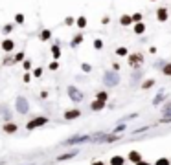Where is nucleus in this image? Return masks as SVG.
Masks as SVG:
<instances>
[{
  "mask_svg": "<svg viewBox=\"0 0 171 165\" xmlns=\"http://www.w3.org/2000/svg\"><path fill=\"white\" fill-rule=\"evenodd\" d=\"M103 81L107 86H116L118 82H120V75L116 74V72H107L105 75H103Z\"/></svg>",
  "mask_w": 171,
  "mask_h": 165,
  "instance_id": "obj_1",
  "label": "nucleus"
},
{
  "mask_svg": "<svg viewBox=\"0 0 171 165\" xmlns=\"http://www.w3.org/2000/svg\"><path fill=\"white\" fill-rule=\"evenodd\" d=\"M142 61H144L142 53H134V55H131V57H129V64H131L133 68H138V66L142 64Z\"/></svg>",
  "mask_w": 171,
  "mask_h": 165,
  "instance_id": "obj_2",
  "label": "nucleus"
},
{
  "mask_svg": "<svg viewBox=\"0 0 171 165\" xmlns=\"http://www.w3.org/2000/svg\"><path fill=\"white\" fill-rule=\"evenodd\" d=\"M68 96H70V99H72V101H81V99H83V94H81L79 90H76L74 86H70V88H68Z\"/></svg>",
  "mask_w": 171,
  "mask_h": 165,
  "instance_id": "obj_3",
  "label": "nucleus"
},
{
  "mask_svg": "<svg viewBox=\"0 0 171 165\" xmlns=\"http://www.w3.org/2000/svg\"><path fill=\"white\" fill-rule=\"evenodd\" d=\"M17 110H19L20 114H26L28 112V101L24 97H19L17 99Z\"/></svg>",
  "mask_w": 171,
  "mask_h": 165,
  "instance_id": "obj_4",
  "label": "nucleus"
},
{
  "mask_svg": "<svg viewBox=\"0 0 171 165\" xmlns=\"http://www.w3.org/2000/svg\"><path fill=\"white\" fill-rule=\"evenodd\" d=\"M46 121H48L46 118H37V119H33V121H30V123H28V128H30V130H33L35 127H40V125H44Z\"/></svg>",
  "mask_w": 171,
  "mask_h": 165,
  "instance_id": "obj_5",
  "label": "nucleus"
},
{
  "mask_svg": "<svg viewBox=\"0 0 171 165\" xmlns=\"http://www.w3.org/2000/svg\"><path fill=\"white\" fill-rule=\"evenodd\" d=\"M156 17H158V20L164 22L166 19H168V11H166V7H160L158 9V13H156Z\"/></svg>",
  "mask_w": 171,
  "mask_h": 165,
  "instance_id": "obj_6",
  "label": "nucleus"
},
{
  "mask_svg": "<svg viewBox=\"0 0 171 165\" xmlns=\"http://www.w3.org/2000/svg\"><path fill=\"white\" fill-rule=\"evenodd\" d=\"M79 114H81L79 110H70V112L64 114V118H66V119H76V118H79Z\"/></svg>",
  "mask_w": 171,
  "mask_h": 165,
  "instance_id": "obj_7",
  "label": "nucleus"
},
{
  "mask_svg": "<svg viewBox=\"0 0 171 165\" xmlns=\"http://www.w3.org/2000/svg\"><path fill=\"white\" fill-rule=\"evenodd\" d=\"M105 106V101H101V99H97L96 103H92V110H99V108H103Z\"/></svg>",
  "mask_w": 171,
  "mask_h": 165,
  "instance_id": "obj_8",
  "label": "nucleus"
},
{
  "mask_svg": "<svg viewBox=\"0 0 171 165\" xmlns=\"http://www.w3.org/2000/svg\"><path fill=\"white\" fill-rule=\"evenodd\" d=\"M2 48H4L6 51H11V50H13V42H11V41H4Z\"/></svg>",
  "mask_w": 171,
  "mask_h": 165,
  "instance_id": "obj_9",
  "label": "nucleus"
},
{
  "mask_svg": "<svg viewBox=\"0 0 171 165\" xmlns=\"http://www.w3.org/2000/svg\"><path fill=\"white\" fill-rule=\"evenodd\" d=\"M111 165H123V158H121V156H114Z\"/></svg>",
  "mask_w": 171,
  "mask_h": 165,
  "instance_id": "obj_10",
  "label": "nucleus"
},
{
  "mask_svg": "<svg viewBox=\"0 0 171 165\" xmlns=\"http://www.w3.org/2000/svg\"><path fill=\"white\" fill-rule=\"evenodd\" d=\"M129 158H131V160H133L134 163H136V162H140V160H142V158H140V154H138V152H131V154H129Z\"/></svg>",
  "mask_w": 171,
  "mask_h": 165,
  "instance_id": "obj_11",
  "label": "nucleus"
},
{
  "mask_svg": "<svg viewBox=\"0 0 171 165\" xmlns=\"http://www.w3.org/2000/svg\"><path fill=\"white\" fill-rule=\"evenodd\" d=\"M144 29H145V26H144V24H140V22L134 26V31H136V33H144Z\"/></svg>",
  "mask_w": 171,
  "mask_h": 165,
  "instance_id": "obj_12",
  "label": "nucleus"
},
{
  "mask_svg": "<svg viewBox=\"0 0 171 165\" xmlns=\"http://www.w3.org/2000/svg\"><path fill=\"white\" fill-rule=\"evenodd\" d=\"M4 130H6V132H15V130H17V127H15V125H6V127H4Z\"/></svg>",
  "mask_w": 171,
  "mask_h": 165,
  "instance_id": "obj_13",
  "label": "nucleus"
},
{
  "mask_svg": "<svg viewBox=\"0 0 171 165\" xmlns=\"http://www.w3.org/2000/svg\"><path fill=\"white\" fill-rule=\"evenodd\" d=\"M77 150H74V152H70V154H63V156H59V160H68V158H72V156H76Z\"/></svg>",
  "mask_w": 171,
  "mask_h": 165,
  "instance_id": "obj_14",
  "label": "nucleus"
},
{
  "mask_svg": "<svg viewBox=\"0 0 171 165\" xmlns=\"http://www.w3.org/2000/svg\"><path fill=\"white\" fill-rule=\"evenodd\" d=\"M77 24H79V28H85V24H87V19H85V17H79V19H77Z\"/></svg>",
  "mask_w": 171,
  "mask_h": 165,
  "instance_id": "obj_15",
  "label": "nucleus"
},
{
  "mask_svg": "<svg viewBox=\"0 0 171 165\" xmlns=\"http://www.w3.org/2000/svg\"><path fill=\"white\" fill-rule=\"evenodd\" d=\"M52 51H54V57H61V51H59V46H54V48H52Z\"/></svg>",
  "mask_w": 171,
  "mask_h": 165,
  "instance_id": "obj_16",
  "label": "nucleus"
},
{
  "mask_svg": "<svg viewBox=\"0 0 171 165\" xmlns=\"http://www.w3.org/2000/svg\"><path fill=\"white\" fill-rule=\"evenodd\" d=\"M121 24H123V26H127V24H131V17H121Z\"/></svg>",
  "mask_w": 171,
  "mask_h": 165,
  "instance_id": "obj_17",
  "label": "nucleus"
},
{
  "mask_svg": "<svg viewBox=\"0 0 171 165\" xmlns=\"http://www.w3.org/2000/svg\"><path fill=\"white\" fill-rule=\"evenodd\" d=\"M40 37H42V41H46V39H50V31H48V29H44Z\"/></svg>",
  "mask_w": 171,
  "mask_h": 165,
  "instance_id": "obj_18",
  "label": "nucleus"
},
{
  "mask_svg": "<svg viewBox=\"0 0 171 165\" xmlns=\"http://www.w3.org/2000/svg\"><path fill=\"white\" fill-rule=\"evenodd\" d=\"M97 99H101V101H107V94H105V92H99V94H97Z\"/></svg>",
  "mask_w": 171,
  "mask_h": 165,
  "instance_id": "obj_19",
  "label": "nucleus"
},
{
  "mask_svg": "<svg viewBox=\"0 0 171 165\" xmlns=\"http://www.w3.org/2000/svg\"><path fill=\"white\" fill-rule=\"evenodd\" d=\"M164 74H166V75H171V64H166V66H164Z\"/></svg>",
  "mask_w": 171,
  "mask_h": 165,
  "instance_id": "obj_20",
  "label": "nucleus"
},
{
  "mask_svg": "<svg viewBox=\"0 0 171 165\" xmlns=\"http://www.w3.org/2000/svg\"><path fill=\"white\" fill-rule=\"evenodd\" d=\"M116 53H118V55H125V53H127V50H125V48H118V50H116Z\"/></svg>",
  "mask_w": 171,
  "mask_h": 165,
  "instance_id": "obj_21",
  "label": "nucleus"
},
{
  "mask_svg": "<svg viewBox=\"0 0 171 165\" xmlns=\"http://www.w3.org/2000/svg\"><path fill=\"white\" fill-rule=\"evenodd\" d=\"M156 165H169V162H168L166 158H162V160H158V162H156Z\"/></svg>",
  "mask_w": 171,
  "mask_h": 165,
  "instance_id": "obj_22",
  "label": "nucleus"
},
{
  "mask_svg": "<svg viewBox=\"0 0 171 165\" xmlns=\"http://www.w3.org/2000/svg\"><path fill=\"white\" fill-rule=\"evenodd\" d=\"M164 114H171V103L164 106Z\"/></svg>",
  "mask_w": 171,
  "mask_h": 165,
  "instance_id": "obj_23",
  "label": "nucleus"
},
{
  "mask_svg": "<svg viewBox=\"0 0 171 165\" xmlns=\"http://www.w3.org/2000/svg\"><path fill=\"white\" fill-rule=\"evenodd\" d=\"M153 84H154L153 79H151V81H145V82H144V88H149V86H153Z\"/></svg>",
  "mask_w": 171,
  "mask_h": 165,
  "instance_id": "obj_24",
  "label": "nucleus"
},
{
  "mask_svg": "<svg viewBox=\"0 0 171 165\" xmlns=\"http://www.w3.org/2000/svg\"><path fill=\"white\" fill-rule=\"evenodd\" d=\"M160 101H162V94H158V96H156V99H154V105H158Z\"/></svg>",
  "mask_w": 171,
  "mask_h": 165,
  "instance_id": "obj_25",
  "label": "nucleus"
},
{
  "mask_svg": "<svg viewBox=\"0 0 171 165\" xmlns=\"http://www.w3.org/2000/svg\"><path fill=\"white\" fill-rule=\"evenodd\" d=\"M140 19H142V15H138V13H136V15H133V19H131V20H136V22H138Z\"/></svg>",
  "mask_w": 171,
  "mask_h": 165,
  "instance_id": "obj_26",
  "label": "nucleus"
},
{
  "mask_svg": "<svg viewBox=\"0 0 171 165\" xmlns=\"http://www.w3.org/2000/svg\"><path fill=\"white\" fill-rule=\"evenodd\" d=\"M81 41H83V37H76V39H74V44H79Z\"/></svg>",
  "mask_w": 171,
  "mask_h": 165,
  "instance_id": "obj_27",
  "label": "nucleus"
},
{
  "mask_svg": "<svg viewBox=\"0 0 171 165\" xmlns=\"http://www.w3.org/2000/svg\"><path fill=\"white\" fill-rule=\"evenodd\" d=\"M162 121H171V116H168V114H166V116L162 118Z\"/></svg>",
  "mask_w": 171,
  "mask_h": 165,
  "instance_id": "obj_28",
  "label": "nucleus"
},
{
  "mask_svg": "<svg viewBox=\"0 0 171 165\" xmlns=\"http://www.w3.org/2000/svg\"><path fill=\"white\" fill-rule=\"evenodd\" d=\"M136 165H151V163H145V162H142V160H140V162H136Z\"/></svg>",
  "mask_w": 171,
  "mask_h": 165,
  "instance_id": "obj_29",
  "label": "nucleus"
},
{
  "mask_svg": "<svg viewBox=\"0 0 171 165\" xmlns=\"http://www.w3.org/2000/svg\"><path fill=\"white\" fill-rule=\"evenodd\" d=\"M94 165H103V163H101V162H97V163H94Z\"/></svg>",
  "mask_w": 171,
  "mask_h": 165,
  "instance_id": "obj_30",
  "label": "nucleus"
}]
</instances>
